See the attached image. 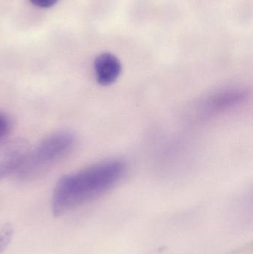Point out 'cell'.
<instances>
[{
    "label": "cell",
    "mask_w": 253,
    "mask_h": 254,
    "mask_svg": "<svg viewBox=\"0 0 253 254\" xmlns=\"http://www.w3.org/2000/svg\"><path fill=\"white\" fill-rule=\"evenodd\" d=\"M75 137L68 131L53 133L27 154L17 170L23 179L37 177L68 155L74 147Z\"/></svg>",
    "instance_id": "cell-2"
},
{
    "label": "cell",
    "mask_w": 253,
    "mask_h": 254,
    "mask_svg": "<svg viewBox=\"0 0 253 254\" xmlns=\"http://www.w3.org/2000/svg\"><path fill=\"white\" fill-rule=\"evenodd\" d=\"M30 1L37 7L48 8L54 5L57 0H30Z\"/></svg>",
    "instance_id": "cell-8"
},
{
    "label": "cell",
    "mask_w": 253,
    "mask_h": 254,
    "mask_svg": "<svg viewBox=\"0 0 253 254\" xmlns=\"http://www.w3.org/2000/svg\"><path fill=\"white\" fill-rule=\"evenodd\" d=\"M94 67L97 81L102 86L112 84L118 78L122 71L120 60L108 52L98 55Z\"/></svg>",
    "instance_id": "cell-4"
},
{
    "label": "cell",
    "mask_w": 253,
    "mask_h": 254,
    "mask_svg": "<svg viewBox=\"0 0 253 254\" xmlns=\"http://www.w3.org/2000/svg\"><path fill=\"white\" fill-rule=\"evenodd\" d=\"M30 150L26 140L16 138L0 144V179L17 171Z\"/></svg>",
    "instance_id": "cell-3"
},
{
    "label": "cell",
    "mask_w": 253,
    "mask_h": 254,
    "mask_svg": "<svg viewBox=\"0 0 253 254\" xmlns=\"http://www.w3.org/2000/svg\"><path fill=\"white\" fill-rule=\"evenodd\" d=\"M231 254H252V248H248L246 246L243 249H241L240 250L235 252L234 253Z\"/></svg>",
    "instance_id": "cell-9"
},
{
    "label": "cell",
    "mask_w": 253,
    "mask_h": 254,
    "mask_svg": "<svg viewBox=\"0 0 253 254\" xmlns=\"http://www.w3.org/2000/svg\"><path fill=\"white\" fill-rule=\"evenodd\" d=\"M127 166L120 159H108L61 178L53 190L51 210L59 217L104 195L126 175Z\"/></svg>",
    "instance_id": "cell-1"
},
{
    "label": "cell",
    "mask_w": 253,
    "mask_h": 254,
    "mask_svg": "<svg viewBox=\"0 0 253 254\" xmlns=\"http://www.w3.org/2000/svg\"><path fill=\"white\" fill-rule=\"evenodd\" d=\"M245 96V92L239 89L222 91L208 100L206 104V110L214 112L224 110L242 102Z\"/></svg>",
    "instance_id": "cell-5"
},
{
    "label": "cell",
    "mask_w": 253,
    "mask_h": 254,
    "mask_svg": "<svg viewBox=\"0 0 253 254\" xmlns=\"http://www.w3.org/2000/svg\"><path fill=\"white\" fill-rule=\"evenodd\" d=\"M11 128L10 118L4 113H0V143H3V140L10 134Z\"/></svg>",
    "instance_id": "cell-7"
},
{
    "label": "cell",
    "mask_w": 253,
    "mask_h": 254,
    "mask_svg": "<svg viewBox=\"0 0 253 254\" xmlns=\"http://www.w3.org/2000/svg\"><path fill=\"white\" fill-rule=\"evenodd\" d=\"M14 228L10 222L0 225V254L7 249L13 240Z\"/></svg>",
    "instance_id": "cell-6"
}]
</instances>
